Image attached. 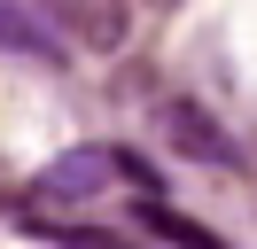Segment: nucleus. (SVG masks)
Returning <instances> with one entry per match:
<instances>
[{"label": "nucleus", "mask_w": 257, "mask_h": 249, "mask_svg": "<svg viewBox=\"0 0 257 249\" xmlns=\"http://www.w3.org/2000/svg\"><path fill=\"white\" fill-rule=\"evenodd\" d=\"M32 187H39V202H94V195L117 187V148H70V156H55Z\"/></svg>", "instance_id": "nucleus-1"}, {"label": "nucleus", "mask_w": 257, "mask_h": 249, "mask_svg": "<svg viewBox=\"0 0 257 249\" xmlns=\"http://www.w3.org/2000/svg\"><path fill=\"white\" fill-rule=\"evenodd\" d=\"M156 117H164V140H172L179 156H203V164H234V140L218 133V117H210V109H195V101H164Z\"/></svg>", "instance_id": "nucleus-2"}, {"label": "nucleus", "mask_w": 257, "mask_h": 249, "mask_svg": "<svg viewBox=\"0 0 257 249\" xmlns=\"http://www.w3.org/2000/svg\"><path fill=\"white\" fill-rule=\"evenodd\" d=\"M0 47H16V55H32V62H63V39H55L24 0H0Z\"/></svg>", "instance_id": "nucleus-3"}, {"label": "nucleus", "mask_w": 257, "mask_h": 249, "mask_svg": "<svg viewBox=\"0 0 257 249\" xmlns=\"http://www.w3.org/2000/svg\"><path fill=\"white\" fill-rule=\"evenodd\" d=\"M70 16H78V39L86 47H117L125 39V0H78Z\"/></svg>", "instance_id": "nucleus-4"}, {"label": "nucleus", "mask_w": 257, "mask_h": 249, "mask_svg": "<svg viewBox=\"0 0 257 249\" xmlns=\"http://www.w3.org/2000/svg\"><path fill=\"white\" fill-rule=\"evenodd\" d=\"M141 226H148V233H164V241H179V249H226L210 226H195V218L164 210V202H148V210H141Z\"/></svg>", "instance_id": "nucleus-5"}, {"label": "nucleus", "mask_w": 257, "mask_h": 249, "mask_svg": "<svg viewBox=\"0 0 257 249\" xmlns=\"http://www.w3.org/2000/svg\"><path fill=\"white\" fill-rule=\"evenodd\" d=\"M63 249H125V241H109V233H63Z\"/></svg>", "instance_id": "nucleus-6"}, {"label": "nucleus", "mask_w": 257, "mask_h": 249, "mask_svg": "<svg viewBox=\"0 0 257 249\" xmlns=\"http://www.w3.org/2000/svg\"><path fill=\"white\" fill-rule=\"evenodd\" d=\"M55 8H78V0H55Z\"/></svg>", "instance_id": "nucleus-7"}]
</instances>
